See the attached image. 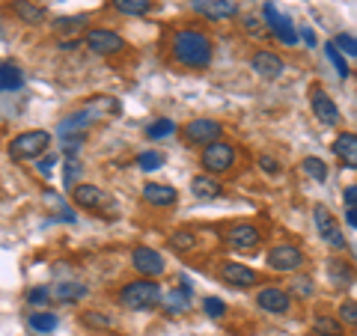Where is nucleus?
Instances as JSON below:
<instances>
[{
    "mask_svg": "<svg viewBox=\"0 0 357 336\" xmlns=\"http://www.w3.org/2000/svg\"><path fill=\"white\" fill-rule=\"evenodd\" d=\"M298 36L301 39H304V45H307V48H316V33H312V27H298Z\"/></svg>",
    "mask_w": 357,
    "mask_h": 336,
    "instance_id": "obj_45",
    "label": "nucleus"
},
{
    "mask_svg": "<svg viewBox=\"0 0 357 336\" xmlns=\"http://www.w3.org/2000/svg\"><path fill=\"white\" fill-rule=\"evenodd\" d=\"M54 164H57V155H48V158H42V161L36 164V170H39L42 176H48V173H51V167H54Z\"/></svg>",
    "mask_w": 357,
    "mask_h": 336,
    "instance_id": "obj_46",
    "label": "nucleus"
},
{
    "mask_svg": "<svg viewBox=\"0 0 357 336\" xmlns=\"http://www.w3.org/2000/svg\"><path fill=\"white\" fill-rule=\"evenodd\" d=\"M13 9H15V15L24 21V24H39V21H45V6H39V3H33V0H15L13 3Z\"/></svg>",
    "mask_w": 357,
    "mask_h": 336,
    "instance_id": "obj_23",
    "label": "nucleus"
},
{
    "mask_svg": "<svg viewBox=\"0 0 357 336\" xmlns=\"http://www.w3.org/2000/svg\"><path fill=\"white\" fill-rule=\"evenodd\" d=\"M250 69L259 77H265V81H277V77L286 72V63L280 54H274V51H256L250 57Z\"/></svg>",
    "mask_w": 357,
    "mask_h": 336,
    "instance_id": "obj_13",
    "label": "nucleus"
},
{
    "mask_svg": "<svg viewBox=\"0 0 357 336\" xmlns=\"http://www.w3.org/2000/svg\"><path fill=\"white\" fill-rule=\"evenodd\" d=\"M312 330L319 336H342V321L333 316H312Z\"/></svg>",
    "mask_w": 357,
    "mask_h": 336,
    "instance_id": "obj_28",
    "label": "nucleus"
},
{
    "mask_svg": "<svg viewBox=\"0 0 357 336\" xmlns=\"http://www.w3.org/2000/svg\"><path fill=\"white\" fill-rule=\"evenodd\" d=\"M342 203H345V208H357V182H354V185H345Z\"/></svg>",
    "mask_w": 357,
    "mask_h": 336,
    "instance_id": "obj_44",
    "label": "nucleus"
},
{
    "mask_svg": "<svg viewBox=\"0 0 357 336\" xmlns=\"http://www.w3.org/2000/svg\"><path fill=\"white\" fill-rule=\"evenodd\" d=\"M203 312L208 319H223L227 316V304L220 298H203Z\"/></svg>",
    "mask_w": 357,
    "mask_h": 336,
    "instance_id": "obj_39",
    "label": "nucleus"
},
{
    "mask_svg": "<svg viewBox=\"0 0 357 336\" xmlns=\"http://www.w3.org/2000/svg\"><path fill=\"white\" fill-rule=\"evenodd\" d=\"M51 146L48 131H21L18 137L9 140V158L13 161H36L39 155Z\"/></svg>",
    "mask_w": 357,
    "mask_h": 336,
    "instance_id": "obj_3",
    "label": "nucleus"
},
{
    "mask_svg": "<svg viewBox=\"0 0 357 336\" xmlns=\"http://www.w3.org/2000/svg\"><path fill=\"white\" fill-rule=\"evenodd\" d=\"M256 27H259V21L256 18H244V30L248 33H256Z\"/></svg>",
    "mask_w": 357,
    "mask_h": 336,
    "instance_id": "obj_48",
    "label": "nucleus"
},
{
    "mask_svg": "<svg viewBox=\"0 0 357 336\" xmlns=\"http://www.w3.org/2000/svg\"><path fill=\"white\" fill-rule=\"evenodd\" d=\"M289 289H292L298 298H312L316 295V283H312V277H295Z\"/></svg>",
    "mask_w": 357,
    "mask_h": 336,
    "instance_id": "obj_37",
    "label": "nucleus"
},
{
    "mask_svg": "<svg viewBox=\"0 0 357 336\" xmlns=\"http://www.w3.org/2000/svg\"><path fill=\"white\" fill-rule=\"evenodd\" d=\"M24 84V75L15 63H0V93H9V89H18Z\"/></svg>",
    "mask_w": 357,
    "mask_h": 336,
    "instance_id": "obj_25",
    "label": "nucleus"
},
{
    "mask_svg": "<svg viewBox=\"0 0 357 336\" xmlns=\"http://www.w3.org/2000/svg\"><path fill=\"white\" fill-rule=\"evenodd\" d=\"M223 134V125L215 119H194L185 125V140L191 143V146H211V143H218Z\"/></svg>",
    "mask_w": 357,
    "mask_h": 336,
    "instance_id": "obj_9",
    "label": "nucleus"
},
{
    "mask_svg": "<svg viewBox=\"0 0 357 336\" xmlns=\"http://www.w3.org/2000/svg\"><path fill=\"white\" fill-rule=\"evenodd\" d=\"M191 194H194L197 199H218V197L223 194V188H220V182H215L211 176H194V178H191Z\"/></svg>",
    "mask_w": 357,
    "mask_h": 336,
    "instance_id": "obj_20",
    "label": "nucleus"
},
{
    "mask_svg": "<svg viewBox=\"0 0 357 336\" xmlns=\"http://www.w3.org/2000/svg\"><path fill=\"white\" fill-rule=\"evenodd\" d=\"M271 33H274V39L277 42H283V45H298V27L292 24V18H286V15H280L271 24Z\"/></svg>",
    "mask_w": 357,
    "mask_h": 336,
    "instance_id": "obj_24",
    "label": "nucleus"
},
{
    "mask_svg": "<svg viewBox=\"0 0 357 336\" xmlns=\"http://www.w3.org/2000/svg\"><path fill=\"white\" fill-rule=\"evenodd\" d=\"M325 271H328V280H331L333 289H349L354 280H357L354 265H351L349 259H337V256H333V259H328Z\"/></svg>",
    "mask_w": 357,
    "mask_h": 336,
    "instance_id": "obj_16",
    "label": "nucleus"
},
{
    "mask_svg": "<svg viewBox=\"0 0 357 336\" xmlns=\"http://www.w3.org/2000/svg\"><path fill=\"white\" fill-rule=\"evenodd\" d=\"M191 9L211 21H227L238 13V3H232V0H191Z\"/></svg>",
    "mask_w": 357,
    "mask_h": 336,
    "instance_id": "obj_14",
    "label": "nucleus"
},
{
    "mask_svg": "<svg viewBox=\"0 0 357 336\" xmlns=\"http://www.w3.org/2000/svg\"><path fill=\"white\" fill-rule=\"evenodd\" d=\"M312 217H316V229L321 235V241H328V247H333V250H345V247H349V241H345V235L340 229V220L333 217L325 206L312 208Z\"/></svg>",
    "mask_w": 357,
    "mask_h": 336,
    "instance_id": "obj_7",
    "label": "nucleus"
},
{
    "mask_svg": "<svg viewBox=\"0 0 357 336\" xmlns=\"http://www.w3.org/2000/svg\"><path fill=\"white\" fill-rule=\"evenodd\" d=\"M63 178H66V188H75V182H77V176L84 173V167H81V161H77V155H72V158H66V164H63Z\"/></svg>",
    "mask_w": 357,
    "mask_h": 336,
    "instance_id": "obj_34",
    "label": "nucleus"
},
{
    "mask_svg": "<svg viewBox=\"0 0 357 336\" xmlns=\"http://www.w3.org/2000/svg\"><path fill=\"white\" fill-rule=\"evenodd\" d=\"M173 57L188 69H208L211 66V39L199 30H178L173 36Z\"/></svg>",
    "mask_w": 357,
    "mask_h": 336,
    "instance_id": "obj_1",
    "label": "nucleus"
},
{
    "mask_svg": "<svg viewBox=\"0 0 357 336\" xmlns=\"http://www.w3.org/2000/svg\"><path fill=\"white\" fill-rule=\"evenodd\" d=\"M72 199H75V206H81L84 211H98V208H105L107 194L102 188H96V185H75L72 188Z\"/></svg>",
    "mask_w": 357,
    "mask_h": 336,
    "instance_id": "obj_15",
    "label": "nucleus"
},
{
    "mask_svg": "<svg viewBox=\"0 0 357 336\" xmlns=\"http://www.w3.org/2000/svg\"><path fill=\"white\" fill-rule=\"evenodd\" d=\"M131 265H134V271H137L140 277H146V280L164 274V256L158 250H152V247H134Z\"/></svg>",
    "mask_w": 357,
    "mask_h": 336,
    "instance_id": "obj_12",
    "label": "nucleus"
},
{
    "mask_svg": "<svg viewBox=\"0 0 357 336\" xmlns=\"http://www.w3.org/2000/svg\"><path fill=\"white\" fill-rule=\"evenodd\" d=\"M86 24V15H72V18H57L54 21V30L57 33H75L77 27Z\"/></svg>",
    "mask_w": 357,
    "mask_h": 336,
    "instance_id": "obj_38",
    "label": "nucleus"
},
{
    "mask_svg": "<svg viewBox=\"0 0 357 336\" xmlns=\"http://www.w3.org/2000/svg\"><path fill=\"white\" fill-rule=\"evenodd\" d=\"M325 54H328V60L333 63V69H337V75H340V77H349V75H351L349 63H345V54L337 48V45H333V39L325 45Z\"/></svg>",
    "mask_w": 357,
    "mask_h": 336,
    "instance_id": "obj_30",
    "label": "nucleus"
},
{
    "mask_svg": "<svg viewBox=\"0 0 357 336\" xmlns=\"http://www.w3.org/2000/svg\"><path fill=\"white\" fill-rule=\"evenodd\" d=\"M164 307H167V312H185L188 307H191V286L188 283H182V289H170V292L164 295Z\"/></svg>",
    "mask_w": 357,
    "mask_h": 336,
    "instance_id": "obj_21",
    "label": "nucleus"
},
{
    "mask_svg": "<svg viewBox=\"0 0 357 336\" xmlns=\"http://www.w3.org/2000/svg\"><path fill=\"white\" fill-rule=\"evenodd\" d=\"M86 48L98 54V57H110V54H119V51H126V39L119 36V33L114 30H107V27H93V30H86Z\"/></svg>",
    "mask_w": 357,
    "mask_h": 336,
    "instance_id": "obj_6",
    "label": "nucleus"
},
{
    "mask_svg": "<svg viewBox=\"0 0 357 336\" xmlns=\"http://www.w3.org/2000/svg\"><path fill=\"white\" fill-rule=\"evenodd\" d=\"M310 110H312V116H316L321 125H340V107L333 105V98L321 86L310 89Z\"/></svg>",
    "mask_w": 357,
    "mask_h": 336,
    "instance_id": "obj_10",
    "label": "nucleus"
},
{
    "mask_svg": "<svg viewBox=\"0 0 357 336\" xmlns=\"http://www.w3.org/2000/svg\"><path fill=\"white\" fill-rule=\"evenodd\" d=\"M170 247L178 250V253L194 250V247H197V235H194V232H188V229H178V232L170 235Z\"/></svg>",
    "mask_w": 357,
    "mask_h": 336,
    "instance_id": "obj_31",
    "label": "nucleus"
},
{
    "mask_svg": "<svg viewBox=\"0 0 357 336\" xmlns=\"http://www.w3.org/2000/svg\"><path fill=\"white\" fill-rule=\"evenodd\" d=\"M152 0H114V9L119 15H146L152 13Z\"/></svg>",
    "mask_w": 357,
    "mask_h": 336,
    "instance_id": "obj_27",
    "label": "nucleus"
},
{
    "mask_svg": "<svg viewBox=\"0 0 357 336\" xmlns=\"http://www.w3.org/2000/svg\"><path fill=\"white\" fill-rule=\"evenodd\" d=\"M333 45H337L345 57H357V36H351V33H337Z\"/></svg>",
    "mask_w": 357,
    "mask_h": 336,
    "instance_id": "obj_35",
    "label": "nucleus"
},
{
    "mask_svg": "<svg viewBox=\"0 0 357 336\" xmlns=\"http://www.w3.org/2000/svg\"><path fill=\"white\" fill-rule=\"evenodd\" d=\"M259 167H262V173H265V176H280V164H277L271 155H262V158H259Z\"/></svg>",
    "mask_w": 357,
    "mask_h": 336,
    "instance_id": "obj_43",
    "label": "nucleus"
},
{
    "mask_svg": "<svg viewBox=\"0 0 357 336\" xmlns=\"http://www.w3.org/2000/svg\"><path fill=\"white\" fill-rule=\"evenodd\" d=\"M333 155L345 164V167H351V170H357V134L354 131H342L337 134V140H333Z\"/></svg>",
    "mask_w": 357,
    "mask_h": 336,
    "instance_id": "obj_18",
    "label": "nucleus"
},
{
    "mask_svg": "<svg viewBox=\"0 0 357 336\" xmlns=\"http://www.w3.org/2000/svg\"><path fill=\"white\" fill-rule=\"evenodd\" d=\"M345 223H349L351 229H357V208H345Z\"/></svg>",
    "mask_w": 357,
    "mask_h": 336,
    "instance_id": "obj_47",
    "label": "nucleus"
},
{
    "mask_svg": "<svg viewBox=\"0 0 357 336\" xmlns=\"http://www.w3.org/2000/svg\"><path fill=\"white\" fill-rule=\"evenodd\" d=\"M54 298H57L60 304H77L81 298H86V286L84 283H60Z\"/></svg>",
    "mask_w": 357,
    "mask_h": 336,
    "instance_id": "obj_26",
    "label": "nucleus"
},
{
    "mask_svg": "<svg viewBox=\"0 0 357 336\" xmlns=\"http://www.w3.org/2000/svg\"><path fill=\"white\" fill-rule=\"evenodd\" d=\"M81 321L86 324V328H96V330H107V328H114V319L105 316V312H98V310H89V312H84Z\"/></svg>",
    "mask_w": 357,
    "mask_h": 336,
    "instance_id": "obj_33",
    "label": "nucleus"
},
{
    "mask_svg": "<svg viewBox=\"0 0 357 336\" xmlns=\"http://www.w3.org/2000/svg\"><path fill=\"white\" fill-rule=\"evenodd\" d=\"M203 167L208 173H215V176H223V173H229L232 170V164H236V146L227 140H218V143H211V146L203 149Z\"/></svg>",
    "mask_w": 357,
    "mask_h": 336,
    "instance_id": "obj_5",
    "label": "nucleus"
},
{
    "mask_svg": "<svg viewBox=\"0 0 357 336\" xmlns=\"http://www.w3.org/2000/svg\"><path fill=\"white\" fill-rule=\"evenodd\" d=\"M84 146V134H75V137H63V152L66 158H72V155H77V149Z\"/></svg>",
    "mask_w": 357,
    "mask_h": 336,
    "instance_id": "obj_42",
    "label": "nucleus"
},
{
    "mask_svg": "<svg viewBox=\"0 0 357 336\" xmlns=\"http://www.w3.org/2000/svg\"><path fill=\"white\" fill-rule=\"evenodd\" d=\"M176 131V122H170V119H158V122H152V125L146 128V134L152 140H161V137H170V134Z\"/></svg>",
    "mask_w": 357,
    "mask_h": 336,
    "instance_id": "obj_36",
    "label": "nucleus"
},
{
    "mask_svg": "<svg viewBox=\"0 0 357 336\" xmlns=\"http://www.w3.org/2000/svg\"><path fill=\"white\" fill-rule=\"evenodd\" d=\"M256 307L268 312V316H286L292 310V295L283 286H265L256 292Z\"/></svg>",
    "mask_w": 357,
    "mask_h": 336,
    "instance_id": "obj_8",
    "label": "nucleus"
},
{
    "mask_svg": "<svg viewBox=\"0 0 357 336\" xmlns=\"http://www.w3.org/2000/svg\"><path fill=\"white\" fill-rule=\"evenodd\" d=\"M161 164H164V158H161L158 152H143L140 158H137V167H140L143 173H152V170H158Z\"/></svg>",
    "mask_w": 357,
    "mask_h": 336,
    "instance_id": "obj_40",
    "label": "nucleus"
},
{
    "mask_svg": "<svg viewBox=\"0 0 357 336\" xmlns=\"http://www.w3.org/2000/svg\"><path fill=\"white\" fill-rule=\"evenodd\" d=\"M301 170H304L307 178H312V182H319V185H325L331 178V167L321 158H316V155H307V158L301 161Z\"/></svg>",
    "mask_w": 357,
    "mask_h": 336,
    "instance_id": "obj_22",
    "label": "nucleus"
},
{
    "mask_svg": "<svg viewBox=\"0 0 357 336\" xmlns=\"http://www.w3.org/2000/svg\"><path fill=\"white\" fill-rule=\"evenodd\" d=\"M337 319L345 324V328H357V300L345 298L342 304L337 307Z\"/></svg>",
    "mask_w": 357,
    "mask_h": 336,
    "instance_id": "obj_32",
    "label": "nucleus"
},
{
    "mask_svg": "<svg viewBox=\"0 0 357 336\" xmlns=\"http://www.w3.org/2000/svg\"><path fill=\"white\" fill-rule=\"evenodd\" d=\"M220 277L227 280L229 286H236V289H250L256 283V271L250 265H241V262H223Z\"/></svg>",
    "mask_w": 357,
    "mask_h": 336,
    "instance_id": "obj_17",
    "label": "nucleus"
},
{
    "mask_svg": "<svg viewBox=\"0 0 357 336\" xmlns=\"http://www.w3.org/2000/svg\"><path fill=\"white\" fill-rule=\"evenodd\" d=\"M161 300V286L155 283V280H134V283H126L122 286V292H119V304L122 307H128V310H152L155 304Z\"/></svg>",
    "mask_w": 357,
    "mask_h": 336,
    "instance_id": "obj_2",
    "label": "nucleus"
},
{
    "mask_svg": "<svg viewBox=\"0 0 357 336\" xmlns=\"http://www.w3.org/2000/svg\"><path fill=\"white\" fill-rule=\"evenodd\" d=\"M57 324H60V319L54 316V312H33V316H30V328L39 330V333L57 330Z\"/></svg>",
    "mask_w": 357,
    "mask_h": 336,
    "instance_id": "obj_29",
    "label": "nucleus"
},
{
    "mask_svg": "<svg viewBox=\"0 0 357 336\" xmlns=\"http://www.w3.org/2000/svg\"><path fill=\"white\" fill-rule=\"evenodd\" d=\"M143 199H146L149 206H155V208H170V206H176L178 190H176V188H170V185L149 182L146 188H143Z\"/></svg>",
    "mask_w": 357,
    "mask_h": 336,
    "instance_id": "obj_19",
    "label": "nucleus"
},
{
    "mask_svg": "<svg viewBox=\"0 0 357 336\" xmlns=\"http://www.w3.org/2000/svg\"><path fill=\"white\" fill-rule=\"evenodd\" d=\"M51 300V292L45 286H36V289H30L27 292V304H33V307H45Z\"/></svg>",
    "mask_w": 357,
    "mask_h": 336,
    "instance_id": "obj_41",
    "label": "nucleus"
},
{
    "mask_svg": "<svg viewBox=\"0 0 357 336\" xmlns=\"http://www.w3.org/2000/svg\"><path fill=\"white\" fill-rule=\"evenodd\" d=\"M262 241V232L253 227V223H236V227H229L227 232V244L232 250H241V253H250L259 247Z\"/></svg>",
    "mask_w": 357,
    "mask_h": 336,
    "instance_id": "obj_11",
    "label": "nucleus"
},
{
    "mask_svg": "<svg viewBox=\"0 0 357 336\" xmlns=\"http://www.w3.org/2000/svg\"><path fill=\"white\" fill-rule=\"evenodd\" d=\"M304 265V253L295 244H274L268 250V268L277 274H298Z\"/></svg>",
    "mask_w": 357,
    "mask_h": 336,
    "instance_id": "obj_4",
    "label": "nucleus"
}]
</instances>
